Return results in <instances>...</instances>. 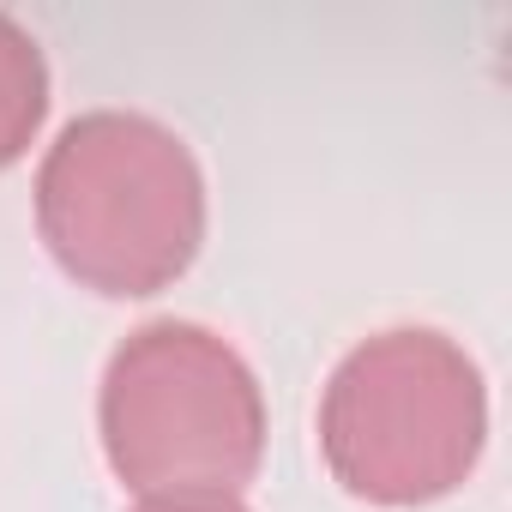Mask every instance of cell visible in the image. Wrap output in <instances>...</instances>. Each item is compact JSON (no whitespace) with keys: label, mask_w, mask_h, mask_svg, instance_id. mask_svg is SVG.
Segmentation results:
<instances>
[{"label":"cell","mask_w":512,"mask_h":512,"mask_svg":"<svg viewBox=\"0 0 512 512\" xmlns=\"http://www.w3.org/2000/svg\"><path fill=\"white\" fill-rule=\"evenodd\" d=\"M37 235L79 290L157 296L205 247V169L175 127L139 109H85L43 151Z\"/></svg>","instance_id":"6da1fadb"},{"label":"cell","mask_w":512,"mask_h":512,"mask_svg":"<svg viewBox=\"0 0 512 512\" xmlns=\"http://www.w3.org/2000/svg\"><path fill=\"white\" fill-rule=\"evenodd\" d=\"M97 434L139 500H241L266 458V392L211 326L151 320L103 368Z\"/></svg>","instance_id":"7a4b0ae2"},{"label":"cell","mask_w":512,"mask_h":512,"mask_svg":"<svg viewBox=\"0 0 512 512\" xmlns=\"http://www.w3.org/2000/svg\"><path fill=\"white\" fill-rule=\"evenodd\" d=\"M488 446V380L434 326L362 338L320 392V458L350 500L434 506L470 482Z\"/></svg>","instance_id":"3957f363"},{"label":"cell","mask_w":512,"mask_h":512,"mask_svg":"<svg viewBox=\"0 0 512 512\" xmlns=\"http://www.w3.org/2000/svg\"><path fill=\"white\" fill-rule=\"evenodd\" d=\"M49 121V61L43 43L0 13V175H7L43 133Z\"/></svg>","instance_id":"277c9868"},{"label":"cell","mask_w":512,"mask_h":512,"mask_svg":"<svg viewBox=\"0 0 512 512\" xmlns=\"http://www.w3.org/2000/svg\"><path fill=\"white\" fill-rule=\"evenodd\" d=\"M133 512H253L241 500H139Z\"/></svg>","instance_id":"5b68a950"}]
</instances>
